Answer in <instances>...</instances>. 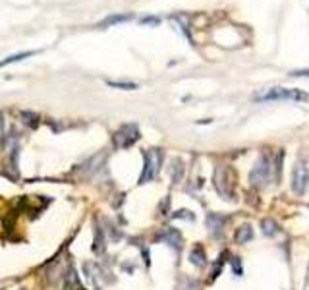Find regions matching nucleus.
Masks as SVG:
<instances>
[{
    "mask_svg": "<svg viewBox=\"0 0 309 290\" xmlns=\"http://www.w3.org/2000/svg\"><path fill=\"white\" fill-rule=\"evenodd\" d=\"M253 101L265 103V101H309V95L300 89H288V87H271L261 93L253 95Z\"/></svg>",
    "mask_w": 309,
    "mask_h": 290,
    "instance_id": "1",
    "label": "nucleus"
},
{
    "mask_svg": "<svg viewBox=\"0 0 309 290\" xmlns=\"http://www.w3.org/2000/svg\"><path fill=\"white\" fill-rule=\"evenodd\" d=\"M273 178H274L273 159H271V155L263 153L261 157L257 159L253 170L249 172V182H251L253 186H257V188H263V186L271 184V182H273Z\"/></svg>",
    "mask_w": 309,
    "mask_h": 290,
    "instance_id": "2",
    "label": "nucleus"
},
{
    "mask_svg": "<svg viewBox=\"0 0 309 290\" xmlns=\"http://www.w3.org/2000/svg\"><path fill=\"white\" fill-rule=\"evenodd\" d=\"M215 188L224 199H234L236 193V172L228 165H222L215 172Z\"/></svg>",
    "mask_w": 309,
    "mask_h": 290,
    "instance_id": "3",
    "label": "nucleus"
},
{
    "mask_svg": "<svg viewBox=\"0 0 309 290\" xmlns=\"http://www.w3.org/2000/svg\"><path fill=\"white\" fill-rule=\"evenodd\" d=\"M292 190L298 195H305L309 190V157L301 155L292 170Z\"/></svg>",
    "mask_w": 309,
    "mask_h": 290,
    "instance_id": "4",
    "label": "nucleus"
},
{
    "mask_svg": "<svg viewBox=\"0 0 309 290\" xmlns=\"http://www.w3.org/2000/svg\"><path fill=\"white\" fill-rule=\"evenodd\" d=\"M137 140H139V130H137L135 124H124L122 128L112 136V141H114L118 149H126V147L133 145Z\"/></svg>",
    "mask_w": 309,
    "mask_h": 290,
    "instance_id": "5",
    "label": "nucleus"
},
{
    "mask_svg": "<svg viewBox=\"0 0 309 290\" xmlns=\"http://www.w3.org/2000/svg\"><path fill=\"white\" fill-rule=\"evenodd\" d=\"M159 163H160V153H153V151L145 153V167H143V172L139 176V184H145V182H149V180L155 178Z\"/></svg>",
    "mask_w": 309,
    "mask_h": 290,
    "instance_id": "6",
    "label": "nucleus"
},
{
    "mask_svg": "<svg viewBox=\"0 0 309 290\" xmlns=\"http://www.w3.org/2000/svg\"><path fill=\"white\" fill-rule=\"evenodd\" d=\"M228 222V219L226 217H222V215H219V213H211V215H207V227H209V230H211L212 234L217 236L219 232H222V229H224V225Z\"/></svg>",
    "mask_w": 309,
    "mask_h": 290,
    "instance_id": "7",
    "label": "nucleus"
},
{
    "mask_svg": "<svg viewBox=\"0 0 309 290\" xmlns=\"http://www.w3.org/2000/svg\"><path fill=\"white\" fill-rule=\"evenodd\" d=\"M39 53H41V51H23V53L10 54V56H6L4 60H0V68H6V66H10V64H14V62L26 60V58H29V56H35V54H39Z\"/></svg>",
    "mask_w": 309,
    "mask_h": 290,
    "instance_id": "8",
    "label": "nucleus"
},
{
    "mask_svg": "<svg viewBox=\"0 0 309 290\" xmlns=\"http://www.w3.org/2000/svg\"><path fill=\"white\" fill-rule=\"evenodd\" d=\"M130 19H133V14H112V16L103 19V21L99 24V27H110V26H116V24L130 21Z\"/></svg>",
    "mask_w": 309,
    "mask_h": 290,
    "instance_id": "9",
    "label": "nucleus"
},
{
    "mask_svg": "<svg viewBox=\"0 0 309 290\" xmlns=\"http://www.w3.org/2000/svg\"><path fill=\"white\" fill-rule=\"evenodd\" d=\"M162 240L164 242H168V246H172V248H176V250H180L182 248V234L178 232V230L174 229H168L164 234H162Z\"/></svg>",
    "mask_w": 309,
    "mask_h": 290,
    "instance_id": "10",
    "label": "nucleus"
},
{
    "mask_svg": "<svg viewBox=\"0 0 309 290\" xmlns=\"http://www.w3.org/2000/svg\"><path fill=\"white\" fill-rule=\"evenodd\" d=\"M189 261L195 265V267H203L207 263V255H205V250L201 246H195L192 252H189Z\"/></svg>",
    "mask_w": 309,
    "mask_h": 290,
    "instance_id": "11",
    "label": "nucleus"
},
{
    "mask_svg": "<svg viewBox=\"0 0 309 290\" xmlns=\"http://www.w3.org/2000/svg\"><path fill=\"white\" fill-rule=\"evenodd\" d=\"M234 238H236L238 244H246V242H249V240L253 238V229H251L249 225H242V227L236 230Z\"/></svg>",
    "mask_w": 309,
    "mask_h": 290,
    "instance_id": "12",
    "label": "nucleus"
},
{
    "mask_svg": "<svg viewBox=\"0 0 309 290\" xmlns=\"http://www.w3.org/2000/svg\"><path fill=\"white\" fill-rule=\"evenodd\" d=\"M182 174H184V165H182V161H172V165H170V176H172V180L174 182H180L182 180Z\"/></svg>",
    "mask_w": 309,
    "mask_h": 290,
    "instance_id": "13",
    "label": "nucleus"
},
{
    "mask_svg": "<svg viewBox=\"0 0 309 290\" xmlns=\"http://www.w3.org/2000/svg\"><path fill=\"white\" fill-rule=\"evenodd\" d=\"M261 227H263V232H265L267 236H276V234L280 232L278 225H276L273 219H265L263 222H261Z\"/></svg>",
    "mask_w": 309,
    "mask_h": 290,
    "instance_id": "14",
    "label": "nucleus"
},
{
    "mask_svg": "<svg viewBox=\"0 0 309 290\" xmlns=\"http://www.w3.org/2000/svg\"><path fill=\"white\" fill-rule=\"evenodd\" d=\"M108 87H116V89H126V91H132V89H137V83L133 81H106Z\"/></svg>",
    "mask_w": 309,
    "mask_h": 290,
    "instance_id": "15",
    "label": "nucleus"
},
{
    "mask_svg": "<svg viewBox=\"0 0 309 290\" xmlns=\"http://www.w3.org/2000/svg\"><path fill=\"white\" fill-rule=\"evenodd\" d=\"M172 217L174 219H189V220H194V213L192 211H185V209H182V211H176V213H172Z\"/></svg>",
    "mask_w": 309,
    "mask_h": 290,
    "instance_id": "16",
    "label": "nucleus"
},
{
    "mask_svg": "<svg viewBox=\"0 0 309 290\" xmlns=\"http://www.w3.org/2000/svg\"><path fill=\"white\" fill-rule=\"evenodd\" d=\"M141 24L143 26H159L160 18H157V16H145V18H141Z\"/></svg>",
    "mask_w": 309,
    "mask_h": 290,
    "instance_id": "17",
    "label": "nucleus"
},
{
    "mask_svg": "<svg viewBox=\"0 0 309 290\" xmlns=\"http://www.w3.org/2000/svg\"><path fill=\"white\" fill-rule=\"evenodd\" d=\"M292 76L294 78H309V70H294Z\"/></svg>",
    "mask_w": 309,
    "mask_h": 290,
    "instance_id": "18",
    "label": "nucleus"
}]
</instances>
